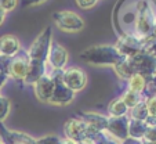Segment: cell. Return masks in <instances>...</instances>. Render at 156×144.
Listing matches in <instances>:
<instances>
[{
    "instance_id": "obj_9",
    "label": "cell",
    "mask_w": 156,
    "mask_h": 144,
    "mask_svg": "<svg viewBox=\"0 0 156 144\" xmlns=\"http://www.w3.org/2000/svg\"><path fill=\"white\" fill-rule=\"evenodd\" d=\"M129 115L127 116H108V125H106L105 132L116 141H123L124 138L129 137Z\"/></svg>"
},
{
    "instance_id": "obj_11",
    "label": "cell",
    "mask_w": 156,
    "mask_h": 144,
    "mask_svg": "<svg viewBox=\"0 0 156 144\" xmlns=\"http://www.w3.org/2000/svg\"><path fill=\"white\" fill-rule=\"evenodd\" d=\"M28 68H29V57L27 53H20L11 58V65H10V78L18 80V82L24 83V79L28 74Z\"/></svg>"
},
{
    "instance_id": "obj_34",
    "label": "cell",
    "mask_w": 156,
    "mask_h": 144,
    "mask_svg": "<svg viewBox=\"0 0 156 144\" xmlns=\"http://www.w3.org/2000/svg\"><path fill=\"white\" fill-rule=\"evenodd\" d=\"M145 122H147L148 126H156V115H149Z\"/></svg>"
},
{
    "instance_id": "obj_41",
    "label": "cell",
    "mask_w": 156,
    "mask_h": 144,
    "mask_svg": "<svg viewBox=\"0 0 156 144\" xmlns=\"http://www.w3.org/2000/svg\"><path fill=\"white\" fill-rule=\"evenodd\" d=\"M152 94H155V96H156V90H155V91H153V93H152Z\"/></svg>"
},
{
    "instance_id": "obj_8",
    "label": "cell",
    "mask_w": 156,
    "mask_h": 144,
    "mask_svg": "<svg viewBox=\"0 0 156 144\" xmlns=\"http://www.w3.org/2000/svg\"><path fill=\"white\" fill-rule=\"evenodd\" d=\"M62 82L73 93H77V91L83 90L87 85V75L79 67L65 68L64 74H62Z\"/></svg>"
},
{
    "instance_id": "obj_16",
    "label": "cell",
    "mask_w": 156,
    "mask_h": 144,
    "mask_svg": "<svg viewBox=\"0 0 156 144\" xmlns=\"http://www.w3.org/2000/svg\"><path fill=\"white\" fill-rule=\"evenodd\" d=\"M46 74H47V62L37 61V60H29V68H28V74L24 79V83L33 86Z\"/></svg>"
},
{
    "instance_id": "obj_15",
    "label": "cell",
    "mask_w": 156,
    "mask_h": 144,
    "mask_svg": "<svg viewBox=\"0 0 156 144\" xmlns=\"http://www.w3.org/2000/svg\"><path fill=\"white\" fill-rule=\"evenodd\" d=\"M77 118H80L86 125L94 127V129L100 130V132H105L106 130V125H108V116L102 114H98V112H77L76 115Z\"/></svg>"
},
{
    "instance_id": "obj_42",
    "label": "cell",
    "mask_w": 156,
    "mask_h": 144,
    "mask_svg": "<svg viewBox=\"0 0 156 144\" xmlns=\"http://www.w3.org/2000/svg\"><path fill=\"white\" fill-rule=\"evenodd\" d=\"M0 96H2V94H0Z\"/></svg>"
},
{
    "instance_id": "obj_6",
    "label": "cell",
    "mask_w": 156,
    "mask_h": 144,
    "mask_svg": "<svg viewBox=\"0 0 156 144\" xmlns=\"http://www.w3.org/2000/svg\"><path fill=\"white\" fill-rule=\"evenodd\" d=\"M131 65L136 74H141L147 80L156 75V57L151 56L149 53L142 50L137 56L130 58Z\"/></svg>"
},
{
    "instance_id": "obj_21",
    "label": "cell",
    "mask_w": 156,
    "mask_h": 144,
    "mask_svg": "<svg viewBox=\"0 0 156 144\" xmlns=\"http://www.w3.org/2000/svg\"><path fill=\"white\" fill-rule=\"evenodd\" d=\"M120 97H122V100L124 101V104L127 105V108H129V111H130V109L134 108V107H136L138 103H141V101L145 98V96H144V94L136 93V91L129 90V89H127V90L122 94Z\"/></svg>"
},
{
    "instance_id": "obj_2",
    "label": "cell",
    "mask_w": 156,
    "mask_h": 144,
    "mask_svg": "<svg viewBox=\"0 0 156 144\" xmlns=\"http://www.w3.org/2000/svg\"><path fill=\"white\" fill-rule=\"evenodd\" d=\"M120 57L116 47L112 44H95L80 53V58L84 62L98 67H113Z\"/></svg>"
},
{
    "instance_id": "obj_18",
    "label": "cell",
    "mask_w": 156,
    "mask_h": 144,
    "mask_svg": "<svg viewBox=\"0 0 156 144\" xmlns=\"http://www.w3.org/2000/svg\"><path fill=\"white\" fill-rule=\"evenodd\" d=\"M127 89L145 96V91L148 90V80L141 74H134L127 80Z\"/></svg>"
},
{
    "instance_id": "obj_33",
    "label": "cell",
    "mask_w": 156,
    "mask_h": 144,
    "mask_svg": "<svg viewBox=\"0 0 156 144\" xmlns=\"http://www.w3.org/2000/svg\"><path fill=\"white\" fill-rule=\"evenodd\" d=\"M120 144H142V140H137V138L127 137L123 141H120Z\"/></svg>"
},
{
    "instance_id": "obj_3",
    "label": "cell",
    "mask_w": 156,
    "mask_h": 144,
    "mask_svg": "<svg viewBox=\"0 0 156 144\" xmlns=\"http://www.w3.org/2000/svg\"><path fill=\"white\" fill-rule=\"evenodd\" d=\"M53 44V28L46 27L32 42L27 54L29 60H37V61H47V56L50 47Z\"/></svg>"
},
{
    "instance_id": "obj_24",
    "label": "cell",
    "mask_w": 156,
    "mask_h": 144,
    "mask_svg": "<svg viewBox=\"0 0 156 144\" xmlns=\"http://www.w3.org/2000/svg\"><path fill=\"white\" fill-rule=\"evenodd\" d=\"M62 138L57 135H47L43 136V137L37 138L36 140V144H61Z\"/></svg>"
},
{
    "instance_id": "obj_12",
    "label": "cell",
    "mask_w": 156,
    "mask_h": 144,
    "mask_svg": "<svg viewBox=\"0 0 156 144\" xmlns=\"http://www.w3.org/2000/svg\"><path fill=\"white\" fill-rule=\"evenodd\" d=\"M68 50L65 49L62 44L59 43H53L50 47V51H48L47 56V61L53 69H61L64 71L66 64H68Z\"/></svg>"
},
{
    "instance_id": "obj_30",
    "label": "cell",
    "mask_w": 156,
    "mask_h": 144,
    "mask_svg": "<svg viewBox=\"0 0 156 144\" xmlns=\"http://www.w3.org/2000/svg\"><path fill=\"white\" fill-rule=\"evenodd\" d=\"M144 51L149 53L151 56L156 57V39H155V40H151V42H147V43H145Z\"/></svg>"
},
{
    "instance_id": "obj_39",
    "label": "cell",
    "mask_w": 156,
    "mask_h": 144,
    "mask_svg": "<svg viewBox=\"0 0 156 144\" xmlns=\"http://www.w3.org/2000/svg\"><path fill=\"white\" fill-rule=\"evenodd\" d=\"M142 144H156V143H152V141H145V140H142Z\"/></svg>"
},
{
    "instance_id": "obj_27",
    "label": "cell",
    "mask_w": 156,
    "mask_h": 144,
    "mask_svg": "<svg viewBox=\"0 0 156 144\" xmlns=\"http://www.w3.org/2000/svg\"><path fill=\"white\" fill-rule=\"evenodd\" d=\"M17 4H18V0H0V7L6 13L12 11L17 7Z\"/></svg>"
},
{
    "instance_id": "obj_20",
    "label": "cell",
    "mask_w": 156,
    "mask_h": 144,
    "mask_svg": "<svg viewBox=\"0 0 156 144\" xmlns=\"http://www.w3.org/2000/svg\"><path fill=\"white\" fill-rule=\"evenodd\" d=\"M108 114L109 116H127L129 108L122 100V97H116L108 104Z\"/></svg>"
},
{
    "instance_id": "obj_40",
    "label": "cell",
    "mask_w": 156,
    "mask_h": 144,
    "mask_svg": "<svg viewBox=\"0 0 156 144\" xmlns=\"http://www.w3.org/2000/svg\"><path fill=\"white\" fill-rule=\"evenodd\" d=\"M0 144H4V143H3V141H2V138H0Z\"/></svg>"
},
{
    "instance_id": "obj_28",
    "label": "cell",
    "mask_w": 156,
    "mask_h": 144,
    "mask_svg": "<svg viewBox=\"0 0 156 144\" xmlns=\"http://www.w3.org/2000/svg\"><path fill=\"white\" fill-rule=\"evenodd\" d=\"M76 4L83 10H88V9H93L95 4L98 3V0H75Z\"/></svg>"
},
{
    "instance_id": "obj_17",
    "label": "cell",
    "mask_w": 156,
    "mask_h": 144,
    "mask_svg": "<svg viewBox=\"0 0 156 144\" xmlns=\"http://www.w3.org/2000/svg\"><path fill=\"white\" fill-rule=\"evenodd\" d=\"M113 69H115L116 75H118L122 80H129L133 75L136 74L130 58H126V57H120V60L113 65Z\"/></svg>"
},
{
    "instance_id": "obj_23",
    "label": "cell",
    "mask_w": 156,
    "mask_h": 144,
    "mask_svg": "<svg viewBox=\"0 0 156 144\" xmlns=\"http://www.w3.org/2000/svg\"><path fill=\"white\" fill-rule=\"evenodd\" d=\"M10 111H11V101L4 96H0V124L6 121Z\"/></svg>"
},
{
    "instance_id": "obj_14",
    "label": "cell",
    "mask_w": 156,
    "mask_h": 144,
    "mask_svg": "<svg viewBox=\"0 0 156 144\" xmlns=\"http://www.w3.org/2000/svg\"><path fill=\"white\" fill-rule=\"evenodd\" d=\"M21 51V42L14 35H3L0 36V56L12 58Z\"/></svg>"
},
{
    "instance_id": "obj_19",
    "label": "cell",
    "mask_w": 156,
    "mask_h": 144,
    "mask_svg": "<svg viewBox=\"0 0 156 144\" xmlns=\"http://www.w3.org/2000/svg\"><path fill=\"white\" fill-rule=\"evenodd\" d=\"M147 129L148 125L145 121H137V119H130L129 121V137L142 140Z\"/></svg>"
},
{
    "instance_id": "obj_25",
    "label": "cell",
    "mask_w": 156,
    "mask_h": 144,
    "mask_svg": "<svg viewBox=\"0 0 156 144\" xmlns=\"http://www.w3.org/2000/svg\"><path fill=\"white\" fill-rule=\"evenodd\" d=\"M147 103V108H148V114L149 115H156V96L155 94H149L145 98Z\"/></svg>"
},
{
    "instance_id": "obj_35",
    "label": "cell",
    "mask_w": 156,
    "mask_h": 144,
    "mask_svg": "<svg viewBox=\"0 0 156 144\" xmlns=\"http://www.w3.org/2000/svg\"><path fill=\"white\" fill-rule=\"evenodd\" d=\"M7 79H9V76H7V75H4L3 72H0V89H2L7 83Z\"/></svg>"
},
{
    "instance_id": "obj_36",
    "label": "cell",
    "mask_w": 156,
    "mask_h": 144,
    "mask_svg": "<svg viewBox=\"0 0 156 144\" xmlns=\"http://www.w3.org/2000/svg\"><path fill=\"white\" fill-rule=\"evenodd\" d=\"M4 18H6V11H4V10L0 7V25L4 22Z\"/></svg>"
},
{
    "instance_id": "obj_7",
    "label": "cell",
    "mask_w": 156,
    "mask_h": 144,
    "mask_svg": "<svg viewBox=\"0 0 156 144\" xmlns=\"http://www.w3.org/2000/svg\"><path fill=\"white\" fill-rule=\"evenodd\" d=\"M113 46L116 47L118 53L122 57H126V58H131V57L137 56L138 53H141L144 50L145 43L142 40H138L137 38L131 35H122L118 39Z\"/></svg>"
},
{
    "instance_id": "obj_1",
    "label": "cell",
    "mask_w": 156,
    "mask_h": 144,
    "mask_svg": "<svg viewBox=\"0 0 156 144\" xmlns=\"http://www.w3.org/2000/svg\"><path fill=\"white\" fill-rule=\"evenodd\" d=\"M133 29L129 35L147 43L152 36L156 25V9L151 0H137L133 10V20L130 21Z\"/></svg>"
},
{
    "instance_id": "obj_22",
    "label": "cell",
    "mask_w": 156,
    "mask_h": 144,
    "mask_svg": "<svg viewBox=\"0 0 156 144\" xmlns=\"http://www.w3.org/2000/svg\"><path fill=\"white\" fill-rule=\"evenodd\" d=\"M149 116L148 114V108H147V103H145V98L138 103L134 108H131L129 111V118L130 119H137V121H147V118Z\"/></svg>"
},
{
    "instance_id": "obj_26",
    "label": "cell",
    "mask_w": 156,
    "mask_h": 144,
    "mask_svg": "<svg viewBox=\"0 0 156 144\" xmlns=\"http://www.w3.org/2000/svg\"><path fill=\"white\" fill-rule=\"evenodd\" d=\"M10 65H11V58H10V57L0 56V72H3L4 75L9 76L10 75Z\"/></svg>"
},
{
    "instance_id": "obj_29",
    "label": "cell",
    "mask_w": 156,
    "mask_h": 144,
    "mask_svg": "<svg viewBox=\"0 0 156 144\" xmlns=\"http://www.w3.org/2000/svg\"><path fill=\"white\" fill-rule=\"evenodd\" d=\"M142 140L156 143V126H148V129H147V132H145V136H144Z\"/></svg>"
},
{
    "instance_id": "obj_31",
    "label": "cell",
    "mask_w": 156,
    "mask_h": 144,
    "mask_svg": "<svg viewBox=\"0 0 156 144\" xmlns=\"http://www.w3.org/2000/svg\"><path fill=\"white\" fill-rule=\"evenodd\" d=\"M95 144H120V143H119V141H116L115 138H112L111 136L108 135V133L105 132V133L102 135V137H101Z\"/></svg>"
},
{
    "instance_id": "obj_32",
    "label": "cell",
    "mask_w": 156,
    "mask_h": 144,
    "mask_svg": "<svg viewBox=\"0 0 156 144\" xmlns=\"http://www.w3.org/2000/svg\"><path fill=\"white\" fill-rule=\"evenodd\" d=\"M46 0H22V6L24 7H30V6H37V4L43 3Z\"/></svg>"
},
{
    "instance_id": "obj_37",
    "label": "cell",
    "mask_w": 156,
    "mask_h": 144,
    "mask_svg": "<svg viewBox=\"0 0 156 144\" xmlns=\"http://www.w3.org/2000/svg\"><path fill=\"white\" fill-rule=\"evenodd\" d=\"M76 144H95V143L93 140H90V138H84V140L79 141V143H76Z\"/></svg>"
},
{
    "instance_id": "obj_13",
    "label": "cell",
    "mask_w": 156,
    "mask_h": 144,
    "mask_svg": "<svg viewBox=\"0 0 156 144\" xmlns=\"http://www.w3.org/2000/svg\"><path fill=\"white\" fill-rule=\"evenodd\" d=\"M54 83L53 78L48 74H46L44 76H41L37 82L33 85V90H35V96L39 101L41 103H50V98L53 96L54 91Z\"/></svg>"
},
{
    "instance_id": "obj_4",
    "label": "cell",
    "mask_w": 156,
    "mask_h": 144,
    "mask_svg": "<svg viewBox=\"0 0 156 144\" xmlns=\"http://www.w3.org/2000/svg\"><path fill=\"white\" fill-rule=\"evenodd\" d=\"M62 74H64V71L61 69H53L48 74L53 78L54 83H55L53 96L50 98V104H54V105H68V104H71L75 100V94H76L64 85Z\"/></svg>"
},
{
    "instance_id": "obj_5",
    "label": "cell",
    "mask_w": 156,
    "mask_h": 144,
    "mask_svg": "<svg viewBox=\"0 0 156 144\" xmlns=\"http://www.w3.org/2000/svg\"><path fill=\"white\" fill-rule=\"evenodd\" d=\"M53 21L57 28L65 32H79L84 28V20L77 13L71 10H61L53 13Z\"/></svg>"
},
{
    "instance_id": "obj_10",
    "label": "cell",
    "mask_w": 156,
    "mask_h": 144,
    "mask_svg": "<svg viewBox=\"0 0 156 144\" xmlns=\"http://www.w3.org/2000/svg\"><path fill=\"white\" fill-rule=\"evenodd\" d=\"M86 132H87V125L77 116L68 119L64 125L65 138L72 140V141H75V143H79V141L84 140Z\"/></svg>"
},
{
    "instance_id": "obj_38",
    "label": "cell",
    "mask_w": 156,
    "mask_h": 144,
    "mask_svg": "<svg viewBox=\"0 0 156 144\" xmlns=\"http://www.w3.org/2000/svg\"><path fill=\"white\" fill-rule=\"evenodd\" d=\"M61 144H76V143H75V141H72V140H68V138H62Z\"/></svg>"
}]
</instances>
